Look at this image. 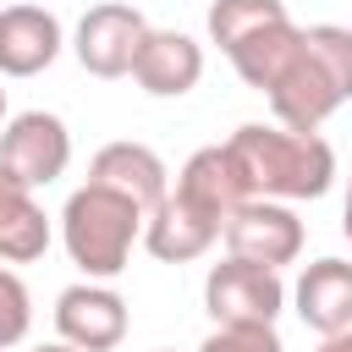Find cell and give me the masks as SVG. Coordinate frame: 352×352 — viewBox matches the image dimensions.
I'll list each match as a JSON object with an SVG mask.
<instances>
[{
	"label": "cell",
	"instance_id": "6da1fadb",
	"mask_svg": "<svg viewBox=\"0 0 352 352\" xmlns=\"http://www.w3.org/2000/svg\"><path fill=\"white\" fill-rule=\"evenodd\" d=\"M226 154L248 187V198H275V204H302L324 198L336 182V148L319 132H292V126H264L248 121L226 138Z\"/></svg>",
	"mask_w": 352,
	"mask_h": 352
},
{
	"label": "cell",
	"instance_id": "7a4b0ae2",
	"mask_svg": "<svg viewBox=\"0 0 352 352\" xmlns=\"http://www.w3.org/2000/svg\"><path fill=\"white\" fill-rule=\"evenodd\" d=\"M264 99H270L280 126L319 132L352 99V28H336V22L302 28L292 55H286V66L264 88Z\"/></svg>",
	"mask_w": 352,
	"mask_h": 352
},
{
	"label": "cell",
	"instance_id": "3957f363",
	"mask_svg": "<svg viewBox=\"0 0 352 352\" xmlns=\"http://www.w3.org/2000/svg\"><path fill=\"white\" fill-rule=\"evenodd\" d=\"M60 242L88 280H116L132 264V242H143V209L104 182H82L60 209Z\"/></svg>",
	"mask_w": 352,
	"mask_h": 352
},
{
	"label": "cell",
	"instance_id": "277c9868",
	"mask_svg": "<svg viewBox=\"0 0 352 352\" xmlns=\"http://www.w3.org/2000/svg\"><path fill=\"white\" fill-rule=\"evenodd\" d=\"M297 22L286 11V0H214L209 6V38L220 44V55L236 66V77L248 88H270L275 72L286 66L292 44H297Z\"/></svg>",
	"mask_w": 352,
	"mask_h": 352
},
{
	"label": "cell",
	"instance_id": "5b68a950",
	"mask_svg": "<svg viewBox=\"0 0 352 352\" xmlns=\"http://www.w3.org/2000/svg\"><path fill=\"white\" fill-rule=\"evenodd\" d=\"M204 308H209L214 324H275L280 308H286L280 270H264L253 258L226 253L204 275Z\"/></svg>",
	"mask_w": 352,
	"mask_h": 352
},
{
	"label": "cell",
	"instance_id": "8992f818",
	"mask_svg": "<svg viewBox=\"0 0 352 352\" xmlns=\"http://www.w3.org/2000/svg\"><path fill=\"white\" fill-rule=\"evenodd\" d=\"M0 165L22 182V187H50V182H60L66 176V165H72V132H66V121L60 116H50V110H22V116H11L6 126H0Z\"/></svg>",
	"mask_w": 352,
	"mask_h": 352
},
{
	"label": "cell",
	"instance_id": "52a82bcc",
	"mask_svg": "<svg viewBox=\"0 0 352 352\" xmlns=\"http://www.w3.org/2000/svg\"><path fill=\"white\" fill-rule=\"evenodd\" d=\"M220 236H226V253L253 258V264H264V270L297 264V253H302V220H297L286 204H275V198H248V204H236V209L226 214Z\"/></svg>",
	"mask_w": 352,
	"mask_h": 352
},
{
	"label": "cell",
	"instance_id": "ba28073f",
	"mask_svg": "<svg viewBox=\"0 0 352 352\" xmlns=\"http://www.w3.org/2000/svg\"><path fill=\"white\" fill-rule=\"evenodd\" d=\"M143 33H148V22H143L138 6L104 0V6H94V11L77 22L72 55H77V66H82L88 77H126V72H132V55H138V44H143Z\"/></svg>",
	"mask_w": 352,
	"mask_h": 352
},
{
	"label": "cell",
	"instance_id": "9c48e42d",
	"mask_svg": "<svg viewBox=\"0 0 352 352\" xmlns=\"http://www.w3.org/2000/svg\"><path fill=\"white\" fill-rule=\"evenodd\" d=\"M55 330L77 352H116L126 341V302L104 280H77L55 297Z\"/></svg>",
	"mask_w": 352,
	"mask_h": 352
},
{
	"label": "cell",
	"instance_id": "30bf717a",
	"mask_svg": "<svg viewBox=\"0 0 352 352\" xmlns=\"http://www.w3.org/2000/svg\"><path fill=\"white\" fill-rule=\"evenodd\" d=\"M126 77H132L143 94H154V99H182V94H192L198 77H204V44L187 38V33H176V28H148L143 44H138V55H132V72H126Z\"/></svg>",
	"mask_w": 352,
	"mask_h": 352
},
{
	"label": "cell",
	"instance_id": "8fae6325",
	"mask_svg": "<svg viewBox=\"0 0 352 352\" xmlns=\"http://www.w3.org/2000/svg\"><path fill=\"white\" fill-rule=\"evenodd\" d=\"M214 242H220V220L204 214V209H192L182 192H165V198L143 214V248H148L160 264L204 258Z\"/></svg>",
	"mask_w": 352,
	"mask_h": 352
},
{
	"label": "cell",
	"instance_id": "7c38bea8",
	"mask_svg": "<svg viewBox=\"0 0 352 352\" xmlns=\"http://www.w3.org/2000/svg\"><path fill=\"white\" fill-rule=\"evenodd\" d=\"M66 33L60 16L44 6H6L0 11V77H38L55 66Z\"/></svg>",
	"mask_w": 352,
	"mask_h": 352
},
{
	"label": "cell",
	"instance_id": "4fadbf2b",
	"mask_svg": "<svg viewBox=\"0 0 352 352\" xmlns=\"http://www.w3.org/2000/svg\"><path fill=\"white\" fill-rule=\"evenodd\" d=\"M292 302H297V319L314 336L346 330L352 324V264L346 258H314V264H302V275L292 286Z\"/></svg>",
	"mask_w": 352,
	"mask_h": 352
},
{
	"label": "cell",
	"instance_id": "5bb4252c",
	"mask_svg": "<svg viewBox=\"0 0 352 352\" xmlns=\"http://www.w3.org/2000/svg\"><path fill=\"white\" fill-rule=\"evenodd\" d=\"M88 182H104V187L126 192L143 214L170 192V170L148 143H104L94 154V165H88Z\"/></svg>",
	"mask_w": 352,
	"mask_h": 352
},
{
	"label": "cell",
	"instance_id": "9a60e30c",
	"mask_svg": "<svg viewBox=\"0 0 352 352\" xmlns=\"http://www.w3.org/2000/svg\"><path fill=\"white\" fill-rule=\"evenodd\" d=\"M170 192H182L192 209L214 214L220 226H226V214H231L236 204H248V187H242V176H236L226 143H209V148L187 154V165L176 170V187H170Z\"/></svg>",
	"mask_w": 352,
	"mask_h": 352
},
{
	"label": "cell",
	"instance_id": "2e32d148",
	"mask_svg": "<svg viewBox=\"0 0 352 352\" xmlns=\"http://www.w3.org/2000/svg\"><path fill=\"white\" fill-rule=\"evenodd\" d=\"M50 248V214L33 198V187H22L6 165H0V264H33Z\"/></svg>",
	"mask_w": 352,
	"mask_h": 352
},
{
	"label": "cell",
	"instance_id": "e0dca14e",
	"mask_svg": "<svg viewBox=\"0 0 352 352\" xmlns=\"http://www.w3.org/2000/svg\"><path fill=\"white\" fill-rule=\"evenodd\" d=\"M28 324H33V297H28L22 275L0 264V352L16 346V341L28 336Z\"/></svg>",
	"mask_w": 352,
	"mask_h": 352
},
{
	"label": "cell",
	"instance_id": "ac0fdd59",
	"mask_svg": "<svg viewBox=\"0 0 352 352\" xmlns=\"http://www.w3.org/2000/svg\"><path fill=\"white\" fill-rule=\"evenodd\" d=\"M198 352H286L275 324H214V336H204Z\"/></svg>",
	"mask_w": 352,
	"mask_h": 352
},
{
	"label": "cell",
	"instance_id": "d6986e66",
	"mask_svg": "<svg viewBox=\"0 0 352 352\" xmlns=\"http://www.w3.org/2000/svg\"><path fill=\"white\" fill-rule=\"evenodd\" d=\"M319 352H352V324L336 330V336H319Z\"/></svg>",
	"mask_w": 352,
	"mask_h": 352
},
{
	"label": "cell",
	"instance_id": "ffe728a7",
	"mask_svg": "<svg viewBox=\"0 0 352 352\" xmlns=\"http://www.w3.org/2000/svg\"><path fill=\"white\" fill-rule=\"evenodd\" d=\"M341 231H346V242H352V176H346V198H341Z\"/></svg>",
	"mask_w": 352,
	"mask_h": 352
},
{
	"label": "cell",
	"instance_id": "44dd1931",
	"mask_svg": "<svg viewBox=\"0 0 352 352\" xmlns=\"http://www.w3.org/2000/svg\"><path fill=\"white\" fill-rule=\"evenodd\" d=\"M33 352H77V346H66V341H50V346H33Z\"/></svg>",
	"mask_w": 352,
	"mask_h": 352
},
{
	"label": "cell",
	"instance_id": "7402d4cb",
	"mask_svg": "<svg viewBox=\"0 0 352 352\" xmlns=\"http://www.w3.org/2000/svg\"><path fill=\"white\" fill-rule=\"evenodd\" d=\"M0 126H6V88H0Z\"/></svg>",
	"mask_w": 352,
	"mask_h": 352
}]
</instances>
